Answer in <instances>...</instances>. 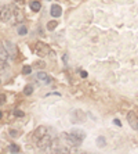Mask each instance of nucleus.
<instances>
[{
    "label": "nucleus",
    "instance_id": "nucleus-1",
    "mask_svg": "<svg viewBox=\"0 0 138 154\" xmlns=\"http://www.w3.org/2000/svg\"><path fill=\"white\" fill-rule=\"evenodd\" d=\"M33 51H35L39 57H46V56H48V54L51 53L50 47L43 42H36L35 46H33Z\"/></svg>",
    "mask_w": 138,
    "mask_h": 154
},
{
    "label": "nucleus",
    "instance_id": "nucleus-2",
    "mask_svg": "<svg viewBox=\"0 0 138 154\" xmlns=\"http://www.w3.org/2000/svg\"><path fill=\"white\" fill-rule=\"evenodd\" d=\"M13 8H14V4H11V6H3V7L0 8V21H3V22L11 21Z\"/></svg>",
    "mask_w": 138,
    "mask_h": 154
},
{
    "label": "nucleus",
    "instance_id": "nucleus-3",
    "mask_svg": "<svg viewBox=\"0 0 138 154\" xmlns=\"http://www.w3.org/2000/svg\"><path fill=\"white\" fill-rule=\"evenodd\" d=\"M37 147H39L40 150H47L48 147H51V136L46 133L42 139L37 140Z\"/></svg>",
    "mask_w": 138,
    "mask_h": 154
},
{
    "label": "nucleus",
    "instance_id": "nucleus-4",
    "mask_svg": "<svg viewBox=\"0 0 138 154\" xmlns=\"http://www.w3.org/2000/svg\"><path fill=\"white\" fill-rule=\"evenodd\" d=\"M127 121H128V124H130L131 128L135 129V131H138V118L133 111L127 114Z\"/></svg>",
    "mask_w": 138,
    "mask_h": 154
},
{
    "label": "nucleus",
    "instance_id": "nucleus-5",
    "mask_svg": "<svg viewBox=\"0 0 138 154\" xmlns=\"http://www.w3.org/2000/svg\"><path fill=\"white\" fill-rule=\"evenodd\" d=\"M46 133H47V128H46V126H39V128H37V129L35 131V132H33L32 137L36 140V142H37V140L42 139V137L44 136Z\"/></svg>",
    "mask_w": 138,
    "mask_h": 154
},
{
    "label": "nucleus",
    "instance_id": "nucleus-6",
    "mask_svg": "<svg viewBox=\"0 0 138 154\" xmlns=\"http://www.w3.org/2000/svg\"><path fill=\"white\" fill-rule=\"evenodd\" d=\"M22 17H24V15L21 14V10H18V8L14 6V8H13V17H11V21L14 22V24H18V22L22 20Z\"/></svg>",
    "mask_w": 138,
    "mask_h": 154
},
{
    "label": "nucleus",
    "instance_id": "nucleus-7",
    "mask_svg": "<svg viewBox=\"0 0 138 154\" xmlns=\"http://www.w3.org/2000/svg\"><path fill=\"white\" fill-rule=\"evenodd\" d=\"M36 78L39 79L42 83H44V85H50V83H51V78L47 75L46 72H39V74L36 75Z\"/></svg>",
    "mask_w": 138,
    "mask_h": 154
},
{
    "label": "nucleus",
    "instance_id": "nucleus-8",
    "mask_svg": "<svg viewBox=\"0 0 138 154\" xmlns=\"http://www.w3.org/2000/svg\"><path fill=\"white\" fill-rule=\"evenodd\" d=\"M72 135L75 136V139H78L79 142L81 143V140L86 137V133H84V131H81V129H72Z\"/></svg>",
    "mask_w": 138,
    "mask_h": 154
},
{
    "label": "nucleus",
    "instance_id": "nucleus-9",
    "mask_svg": "<svg viewBox=\"0 0 138 154\" xmlns=\"http://www.w3.org/2000/svg\"><path fill=\"white\" fill-rule=\"evenodd\" d=\"M50 14L53 15V17H60L61 14H62V8H61V6H58V4H53L51 6V10H50Z\"/></svg>",
    "mask_w": 138,
    "mask_h": 154
},
{
    "label": "nucleus",
    "instance_id": "nucleus-10",
    "mask_svg": "<svg viewBox=\"0 0 138 154\" xmlns=\"http://www.w3.org/2000/svg\"><path fill=\"white\" fill-rule=\"evenodd\" d=\"M31 10L35 11V13H37V11H40V8H42V4H40V2H37V0H33V2H31Z\"/></svg>",
    "mask_w": 138,
    "mask_h": 154
},
{
    "label": "nucleus",
    "instance_id": "nucleus-11",
    "mask_svg": "<svg viewBox=\"0 0 138 154\" xmlns=\"http://www.w3.org/2000/svg\"><path fill=\"white\" fill-rule=\"evenodd\" d=\"M8 58V53L6 50V47H3L0 45V61H6Z\"/></svg>",
    "mask_w": 138,
    "mask_h": 154
},
{
    "label": "nucleus",
    "instance_id": "nucleus-12",
    "mask_svg": "<svg viewBox=\"0 0 138 154\" xmlns=\"http://www.w3.org/2000/svg\"><path fill=\"white\" fill-rule=\"evenodd\" d=\"M33 93V85H26L24 88V94L25 96H29V94Z\"/></svg>",
    "mask_w": 138,
    "mask_h": 154
},
{
    "label": "nucleus",
    "instance_id": "nucleus-13",
    "mask_svg": "<svg viewBox=\"0 0 138 154\" xmlns=\"http://www.w3.org/2000/svg\"><path fill=\"white\" fill-rule=\"evenodd\" d=\"M57 25H58L57 21H50L48 24H47V29H48V31H54V29L57 28Z\"/></svg>",
    "mask_w": 138,
    "mask_h": 154
},
{
    "label": "nucleus",
    "instance_id": "nucleus-14",
    "mask_svg": "<svg viewBox=\"0 0 138 154\" xmlns=\"http://www.w3.org/2000/svg\"><path fill=\"white\" fill-rule=\"evenodd\" d=\"M33 67H35V68H44V67H46V63H44V61H35V63H33Z\"/></svg>",
    "mask_w": 138,
    "mask_h": 154
},
{
    "label": "nucleus",
    "instance_id": "nucleus-15",
    "mask_svg": "<svg viewBox=\"0 0 138 154\" xmlns=\"http://www.w3.org/2000/svg\"><path fill=\"white\" fill-rule=\"evenodd\" d=\"M97 144H98L99 147H105V146H106V142H105V139H104L102 136H99L98 139H97Z\"/></svg>",
    "mask_w": 138,
    "mask_h": 154
},
{
    "label": "nucleus",
    "instance_id": "nucleus-16",
    "mask_svg": "<svg viewBox=\"0 0 138 154\" xmlns=\"http://www.w3.org/2000/svg\"><path fill=\"white\" fill-rule=\"evenodd\" d=\"M8 150H10L11 153H18V151H19V147H18L17 144H10V146H8Z\"/></svg>",
    "mask_w": 138,
    "mask_h": 154
},
{
    "label": "nucleus",
    "instance_id": "nucleus-17",
    "mask_svg": "<svg viewBox=\"0 0 138 154\" xmlns=\"http://www.w3.org/2000/svg\"><path fill=\"white\" fill-rule=\"evenodd\" d=\"M31 72H32V68H31L29 65H25L24 68H22V74H24V75H29Z\"/></svg>",
    "mask_w": 138,
    "mask_h": 154
},
{
    "label": "nucleus",
    "instance_id": "nucleus-18",
    "mask_svg": "<svg viewBox=\"0 0 138 154\" xmlns=\"http://www.w3.org/2000/svg\"><path fill=\"white\" fill-rule=\"evenodd\" d=\"M26 32H28V29L25 28L24 25L18 26V33H19V35H26Z\"/></svg>",
    "mask_w": 138,
    "mask_h": 154
},
{
    "label": "nucleus",
    "instance_id": "nucleus-19",
    "mask_svg": "<svg viewBox=\"0 0 138 154\" xmlns=\"http://www.w3.org/2000/svg\"><path fill=\"white\" fill-rule=\"evenodd\" d=\"M7 68V64H6V61H0V74H3Z\"/></svg>",
    "mask_w": 138,
    "mask_h": 154
},
{
    "label": "nucleus",
    "instance_id": "nucleus-20",
    "mask_svg": "<svg viewBox=\"0 0 138 154\" xmlns=\"http://www.w3.org/2000/svg\"><path fill=\"white\" fill-rule=\"evenodd\" d=\"M4 103H6V96H4V94H0V106Z\"/></svg>",
    "mask_w": 138,
    "mask_h": 154
},
{
    "label": "nucleus",
    "instance_id": "nucleus-21",
    "mask_svg": "<svg viewBox=\"0 0 138 154\" xmlns=\"http://www.w3.org/2000/svg\"><path fill=\"white\" fill-rule=\"evenodd\" d=\"M15 115H17V117H24V112L22 111H19V110H15Z\"/></svg>",
    "mask_w": 138,
    "mask_h": 154
},
{
    "label": "nucleus",
    "instance_id": "nucleus-22",
    "mask_svg": "<svg viewBox=\"0 0 138 154\" xmlns=\"http://www.w3.org/2000/svg\"><path fill=\"white\" fill-rule=\"evenodd\" d=\"M80 76H81V78H86V76H87V72H86V71H81L80 72Z\"/></svg>",
    "mask_w": 138,
    "mask_h": 154
},
{
    "label": "nucleus",
    "instance_id": "nucleus-23",
    "mask_svg": "<svg viewBox=\"0 0 138 154\" xmlns=\"http://www.w3.org/2000/svg\"><path fill=\"white\" fill-rule=\"evenodd\" d=\"M115 125H117V126H122V124H120V121H119V119H115Z\"/></svg>",
    "mask_w": 138,
    "mask_h": 154
},
{
    "label": "nucleus",
    "instance_id": "nucleus-24",
    "mask_svg": "<svg viewBox=\"0 0 138 154\" xmlns=\"http://www.w3.org/2000/svg\"><path fill=\"white\" fill-rule=\"evenodd\" d=\"M17 3H22V2H25V0H15Z\"/></svg>",
    "mask_w": 138,
    "mask_h": 154
},
{
    "label": "nucleus",
    "instance_id": "nucleus-25",
    "mask_svg": "<svg viewBox=\"0 0 138 154\" xmlns=\"http://www.w3.org/2000/svg\"><path fill=\"white\" fill-rule=\"evenodd\" d=\"M1 117H3V112L0 111V119H1Z\"/></svg>",
    "mask_w": 138,
    "mask_h": 154
}]
</instances>
